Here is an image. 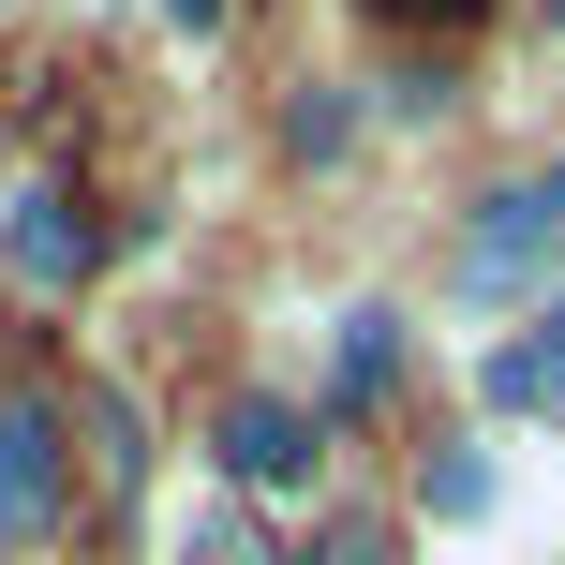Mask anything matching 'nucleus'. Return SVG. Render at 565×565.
<instances>
[{"mask_svg": "<svg viewBox=\"0 0 565 565\" xmlns=\"http://www.w3.org/2000/svg\"><path fill=\"white\" fill-rule=\"evenodd\" d=\"M224 477L238 491H312V417L298 402H238L224 417Z\"/></svg>", "mask_w": 565, "mask_h": 565, "instance_id": "5", "label": "nucleus"}, {"mask_svg": "<svg viewBox=\"0 0 565 565\" xmlns=\"http://www.w3.org/2000/svg\"><path fill=\"white\" fill-rule=\"evenodd\" d=\"M551 254H565V194L521 179V194H491L477 224H461V298H536Z\"/></svg>", "mask_w": 565, "mask_h": 565, "instance_id": "1", "label": "nucleus"}, {"mask_svg": "<svg viewBox=\"0 0 565 565\" xmlns=\"http://www.w3.org/2000/svg\"><path fill=\"white\" fill-rule=\"evenodd\" d=\"M45 521H60V417H45V402H0V536H45Z\"/></svg>", "mask_w": 565, "mask_h": 565, "instance_id": "4", "label": "nucleus"}, {"mask_svg": "<svg viewBox=\"0 0 565 565\" xmlns=\"http://www.w3.org/2000/svg\"><path fill=\"white\" fill-rule=\"evenodd\" d=\"M164 30H224V0H164Z\"/></svg>", "mask_w": 565, "mask_h": 565, "instance_id": "10", "label": "nucleus"}, {"mask_svg": "<svg viewBox=\"0 0 565 565\" xmlns=\"http://www.w3.org/2000/svg\"><path fill=\"white\" fill-rule=\"evenodd\" d=\"M491 402H507V417H565V298H536L491 342Z\"/></svg>", "mask_w": 565, "mask_h": 565, "instance_id": "6", "label": "nucleus"}, {"mask_svg": "<svg viewBox=\"0 0 565 565\" xmlns=\"http://www.w3.org/2000/svg\"><path fill=\"white\" fill-rule=\"evenodd\" d=\"M179 565H254V536H238L224 507H194V521H179Z\"/></svg>", "mask_w": 565, "mask_h": 565, "instance_id": "8", "label": "nucleus"}, {"mask_svg": "<svg viewBox=\"0 0 565 565\" xmlns=\"http://www.w3.org/2000/svg\"><path fill=\"white\" fill-rule=\"evenodd\" d=\"M0 268H15L30 298H75V282H89V209L60 194V179H30V194H0Z\"/></svg>", "mask_w": 565, "mask_h": 565, "instance_id": "2", "label": "nucleus"}, {"mask_svg": "<svg viewBox=\"0 0 565 565\" xmlns=\"http://www.w3.org/2000/svg\"><path fill=\"white\" fill-rule=\"evenodd\" d=\"M551 30H565V0H551Z\"/></svg>", "mask_w": 565, "mask_h": 565, "instance_id": "12", "label": "nucleus"}, {"mask_svg": "<svg viewBox=\"0 0 565 565\" xmlns=\"http://www.w3.org/2000/svg\"><path fill=\"white\" fill-rule=\"evenodd\" d=\"M491 507H507V461H491V447H447V461H431V521H491Z\"/></svg>", "mask_w": 565, "mask_h": 565, "instance_id": "7", "label": "nucleus"}, {"mask_svg": "<svg viewBox=\"0 0 565 565\" xmlns=\"http://www.w3.org/2000/svg\"><path fill=\"white\" fill-rule=\"evenodd\" d=\"M312 565H402V551H387V521H328V536H312Z\"/></svg>", "mask_w": 565, "mask_h": 565, "instance_id": "9", "label": "nucleus"}, {"mask_svg": "<svg viewBox=\"0 0 565 565\" xmlns=\"http://www.w3.org/2000/svg\"><path fill=\"white\" fill-rule=\"evenodd\" d=\"M402 387V312L387 298H342L328 312V358H312V417H358V402Z\"/></svg>", "mask_w": 565, "mask_h": 565, "instance_id": "3", "label": "nucleus"}, {"mask_svg": "<svg viewBox=\"0 0 565 565\" xmlns=\"http://www.w3.org/2000/svg\"><path fill=\"white\" fill-rule=\"evenodd\" d=\"M372 15H477V0H372Z\"/></svg>", "mask_w": 565, "mask_h": 565, "instance_id": "11", "label": "nucleus"}]
</instances>
